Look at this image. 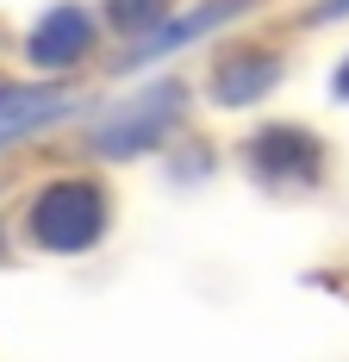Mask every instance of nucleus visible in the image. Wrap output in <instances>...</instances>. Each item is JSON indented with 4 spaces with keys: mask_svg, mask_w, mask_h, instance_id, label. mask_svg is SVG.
I'll return each mask as SVG.
<instances>
[{
    "mask_svg": "<svg viewBox=\"0 0 349 362\" xmlns=\"http://www.w3.org/2000/svg\"><path fill=\"white\" fill-rule=\"evenodd\" d=\"M19 238L37 256H88L112 238V187L100 175H50L19 206Z\"/></svg>",
    "mask_w": 349,
    "mask_h": 362,
    "instance_id": "nucleus-1",
    "label": "nucleus"
},
{
    "mask_svg": "<svg viewBox=\"0 0 349 362\" xmlns=\"http://www.w3.org/2000/svg\"><path fill=\"white\" fill-rule=\"evenodd\" d=\"M237 156H244V175L262 194H318L331 181V144L312 125H293V119L256 125L237 144Z\"/></svg>",
    "mask_w": 349,
    "mask_h": 362,
    "instance_id": "nucleus-2",
    "label": "nucleus"
},
{
    "mask_svg": "<svg viewBox=\"0 0 349 362\" xmlns=\"http://www.w3.org/2000/svg\"><path fill=\"white\" fill-rule=\"evenodd\" d=\"M187 107H194V88L187 81H174V75H156L143 94H131L125 107H112L94 125V156L106 163H131V156H150V150H162L187 125Z\"/></svg>",
    "mask_w": 349,
    "mask_h": 362,
    "instance_id": "nucleus-3",
    "label": "nucleus"
},
{
    "mask_svg": "<svg viewBox=\"0 0 349 362\" xmlns=\"http://www.w3.org/2000/svg\"><path fill=\"white\" fill-rule=\"evenodd\" d=\"M100 6H81V0H50L37 13L25 37H19V57L32 75H81L94 44H100Z\"/></svg>",
    "mask_w": 349,
    "mask_h": 362,
    "instance_id": "nucleus-4",
    "label": "nucleus"
},
{
    "mask_svg": "<svg viewBox=\"0 0 349 362\" xmlns=\"http://www.w3.org/2000/svg\"><path fill=\"white\" fill-rule=\"evenodd\" d=\"M69 112H81V88H69V75L0 81V150H19L25 138L63 125Z\"/></svg>",
    "mask_w": 349,
    "mask_h": 362,
    "instance_id": "nucleus-5",
    "label": "nucleus"
},
{
    "mask_svg": "<svg viewBox=\"0 0 349 362\" xmlns=\"http://www.w3.org/2000/svg\"><path fill=\"white\" fill-rule=\"evenodd\" d=\"M262 0H194L187 13L174 6L169 19L156 25L150 37H138V44H125V63H119V75H138L150 69V63H162V57H174V50H187V44H200V37L225 32V25H237V19H249Z\"/></svg>",
    "mask_w": 349,
    "mask_h": 362,
    "instance_id": "nucleus-6",
    "label": "nucleus"
},
{
    "mask_svg": "<svg viewBox=\"0 0 349 362\" xmlns=\"http://www.w3.org/2000/svg\"><path fill=\"white\" fill-rule=\"evenodd\" d=\"M280 81H287V57L275 44H231L206 69V100L225 112H249V107H262Z\"/></svg>",
    "mask_w": 349,
    "mask_h": 362,
    "instance_id": "nucleus-7",
    "label": "nucleus"
},
{
    "mask_svg": "<svg viewBox=\"0 0 349 362\" xmlns=\"http://www.w3.org/2000/svg\"><path fill=\"white\" fill-rule=\"evenodd\" d=\"M174 13V0H100V25L119 44H138V37H150L162 19Z\"/></svg>",
    "mask_w": 349,
    "mask_h": 362,
    "instance_id": "nucleus-8",
    "label": "nucleus"
},
{
    "mask_svg": "<svg viewBox=\"0 0 349 362\" xmlns=\"http://www.w3.org/2000/svg\"><path fill=\"white\" fill-rule=\"evenodd\" d=\"M331 19H349V0H318L306 13V25H331Z\"/></svg>",
    "mask_w": 349,
    "mask_h": 362,
    "instance_id": "nucleus-9",
    "label": "nucleus"
},
{
    "mask_svg": "<svg viewBox=\"0 0 349 362\" xmlns=\"http://www.w3.org/2000/svg\"><path fill=\"white\" fill-rule=\"evenodd\" d=\"M331 94H337V100H349V50L337 57V69H331Z\"/></svg>",
    "mask_w": 349,
    "mask_h": 362,
    "instance_id": "nucleus-10",
    "label": "nucleus"
},
{
    "mask_svg": "<svg viewBox=\"0 0 349 362\" xmlns=\"http://www.w3.org/2000/svg\"><path fill=\"white\" fill-rule=\"evenodd\" d=\"M13 262V238H6V225H0V269Z\"/></svg>",
    "mask_w": 349,
    "mask_h": 362,
    "instance_id": "nucleus-11",
    "label": "nucleus"
}]
</instances>
